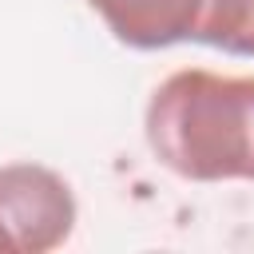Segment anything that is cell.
<instances>
[{
	"label": "cell",
	"mask_w": 254,
	"mask_h": 254,
	"mask_svg": "<svg viewBox=\"0 0 254 254\" xmlns=\"http://www.w3.org/2000/svg\"><path fill=\"white\" fill-rule=\"evenodd\" d=\"M151 155L190 183H254V75L171 71L147 99Z\"/></svg>",
	"instance_id": "cell-1"
},
{
	"label": "cell",
	"mask_w": 254,
	"mask_h": 254,
	"mask_svg": "<svg viewBox=\"0 0 254 254\" xmlns=\"http://www.w3.org/2000/svg\"><path fill=\"white\" fill-rule=\"evenodd\" d=\"M0 230L12 254H48L75 230V194L44 163L0 167Z\"/></svg>",
	"instance_id": "cell-2"
},
{
	"label": "cell",
	"mask_w": 254,
	"mask_h": 254,
	"mask_svg": "<svg viewBox=\"0 0 254 254\" xmlns=\"http://www.w3.org/2000/svg\"><path fill=\"white\" fill-rule=\"evenodd\" d=\"M87 4L103 16L107 32L119 44L135 52H159L194 40L206 0H87Z\"/></svg>",
	"instance_id": "cell-3"
},
{
	"label": "cell",
	"mask_w": 254,
	"mask_h": 254,
	"mask_svg": "<svg viewBox=\"0 0 254 254\" xmlns=\"http://www.w3.org/2000/svg\"><path fill=\"white\" fill-rule=\"evenodd\" d=\"M194 44L254 60V0H206Z\"/></svg>",
	"instance_id": "cell-4"
},
{
	"label": "cell",
	"mask_w": 254,
	"mask_h": 254,
	"mask_svg": "<svg viewBox=\"0 0 254 254\" xmlns=\"http://www.w3.org/2000/svg\"><path fill=\"white\" fill-rule=\"evenodd\" d=\"M0 254H12V246H8V238H4V230H0Z\"/></svg>",
	"instance_id": "cell-5"
}]
</instances>
